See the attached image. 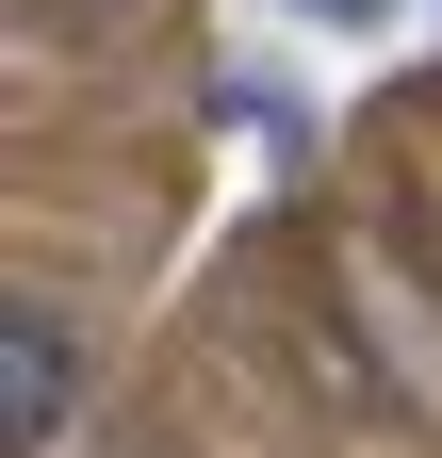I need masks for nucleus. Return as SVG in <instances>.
<instances>
[{"label":"nucleus","instance_id":"2","mask_svg":"<svg viewBox=\"0 0 442 458\" xmlns=\"http://www.w3.org/2000/svg\"><path fill=\"white\" fill-rule=\"evenodd\" d=\"M311 17H394V0H311Z\"/></svg>","mask_w":442,"mask_h":458},{"label":"nucleus","instance_id":"1","mask_svg":"<svg viewBox=\"0 0 442 458\" xmlns=\"http://www.w3.org/2000/svg\"><path fill=\"white\" fill-rule=\"evenodd\" d=\"M66 393H82V360H66V311H49V295H17V327H0V442H17V458H49Z\"/></svg>","mask_w":442,"mask_h":458}]
</instances>
